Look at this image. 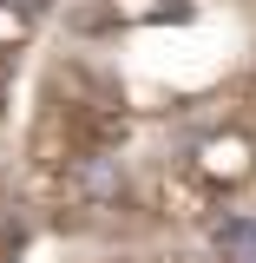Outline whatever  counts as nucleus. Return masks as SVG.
<instances>
[{
    "label": "nucleus",
    "mask_w": 256,
    "mask_h": 263,
    "mask_svg": "<svg viewBox=\"0 0 256 263\" xmlns=\"http://www.w3.org/2000/svg\"><path fill=\"white\" fill-rule=\"evenodd\" d=\"M224 263H256V250H237V257H224Z\"/></svg>",
    "instance_id": "f03ea898"
},
{
    "label": "nucleus",
    "mask_w": 256,
    "mask_h": 263,
    "mask_svg": "<svg viewBox=\"0 0 256 263\" xmlns=\"http://www.w3.org/2000/svg\"><path fill=\"white\" fill-rule=\"evenodd\" d=\"M250 158H256V138H250L243 125H230V132H210V138L197 145V158H184V164L224 197V191H237V184L250 178Z\"/></svg>",
    "instance_id": "f257e3e1"
}]
</instances>
